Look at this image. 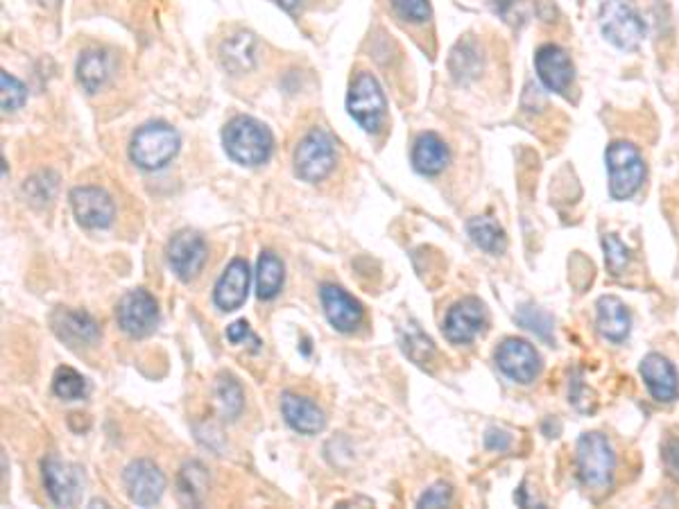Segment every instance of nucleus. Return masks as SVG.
I'll use <instances>...</instances> for the list:
<instances>
[{"instance_id": "5", "label": "nucleus", "mask_w": 679, "mask_h": 509, "mask_svg": "<svg viewBox=\"0 0 679 509\" xmlns=\"http://www.w3.org/2000/svg\"><path fill=\"white\" fill-rule=\"evenodd\" d=\"M179 134L166 123H148L132 136L130 157L143 170H161L175 159Z\"/></svg>"}, {"instance_id": "39", "label": "nucleus", "mask_w": 679, "mask_h": 509, "mask_svg": "<svg viewBox=\"0 0 679 509\" xmlns=\"http://www.w3.org/2000/svg\"><path fill=\"white\" fill-rule=\"evenodd\" d=\"M664 462L670 476H675L679 480V439H670L664 446Z\"/></svg>"}, {"instance_id": "32", "label": "nucleus", "mask_w": 679, "mask_h": 509, "mask_svg": "<svg viewBox=\"0 0 679 509\" xmlns=\"http://www.w3.org/2000/svg\"><path fill=\"white\" fill-rule=\"evenodd\" d=\"M451 59H460V66H451L453 75L458 77L460 82L467 80V77H474L480 71V64H483L474 43H460V46L453 50Z\"/></svg>"}, {"instance_id": "19", "label": "nucleus", "mask_w": 679, "mask_h": 509, "mask_svg": "<svg viewBox=\"0 0 679 509\" xmlns=\"http://www.w3.org/2000/svg\"><path fill=\"white\" fill-rule=\"evenodd\" d=\"M53 329L71 347H93L100 338L98 324L93 322L91 315L80 313V310L59 308L53 315Z\"/></svg>"}, {"instance_id": "22", "label": "nucleus", "mask_w": 679, "mask_h": 509, "mask_svg": "<svg viewBox=\"0 0 679 509\" xmlns=\"http://www.w3.org/2000/svg\"><path fill=\"white\" fill-rule=\"evenodd\" d=\"M451 152L446 148V143L440 136L433 132L421 134L415 141V148H412V166L421 175H440V172L449 166Z\"/></svg>"}, {"instance_id": "37", "label": "nucleus", "mask_w": 679, "mask_h": 509, "mask_svg": "<svg viewBox=\"0 0 679 509\" xmlns=\"http://www.w3.org/2000/svg\"><path fill=\"white\" fill-rule=\"evenodd\" d=\"M227 340L234 342V344H243L245 340H249V342H254L256 351H259V347H261L259 338H256V335L249 331V324L245 322V319H240V322H234V324L229 326V329H227Z\"/></svg>"}, {"instance_id": "26", "label": "nucleus", "mask_w": 679, "mask_h": 509, "mask_svg": "<svg viewBox=\"0 0 679 509\" xmlns=\"http://www.w3.org/2000/svg\"><path fill=\"white\" fill-rule=\"evenodd\" d=\"M109 77V59L100 50H87L77 59V82L84 86V91L96 93Z\"/></svg>"}, {"instance_id": "27", "label": "nucleus", "mask_w": 679, "mask_h": 509, "mask_svg": "<svg viewBox=\"0 0 679 509\" xmlns=\"http://www.w3.org/2000/svg\"><path fill=\"white\" fill-rule=\"evenodd\" d=\"M206 489H209V478H206L202 464H184L182 473H179V494H182L186 503H202Z\"/></svg>"}, {"instance_id": "29", "label": "nucleus", "mask_w": 679, "mask_h": 509, "mask_svg": "<svg viewBox=\"0 0 679 509\" xmlns=\"http://www.w3.org/2000/svg\"><path fill=\"white\" fill-rule=\"evenodd\" d=\"M517 322L537 335V338L550 342L553 340V317L539 306H521L517 313Z\"/></svg>"}, {"instance_id": "11", "label": "nucleus", "mask_w": 679, "mask_h": 509, "mask_svg": "<svg viewBox=\"0 0 679 509\" xmlns=\"http://www.w3.org/2000/svg\"><path fill=\"white\" fill-rule=\"evenodd\" d=\"M496 365L510 381L528 385L535 381L541 372V358L537 349L526 340L507 338L496 349Z\"/></svg>"}, {"instance_id": "7", "label": "nucleus", "mask_w": 679, "mask_h": 509, "mask_svg": "<svg viewBox=\"0 0 679 509\" xmlns=\"http://www.w3.org/2000/svg\"><path fill=\"white\" fill-rule=\"evenodd\" d=\"M335 166V145L322 129L308 132L295 150V172L304 181H320Z\"/></svg>"}, {"instance_id": "34", "label": "nucleus", "mask_w": 679, "mask_h": 509, "mask_svg": "<svg viewBox=\"0 0 679 509\" xmlns=\"http://www.w3.org/2000/svg\"><path fill=\"white\" fill-rule=\"evenodd\" d=\"M392 7L403 21L426 23L431 19V3L428 0H392Z\"/></svg>"}, {"instance_id": "21", "label": "nucleus", "mask_w": 679, "mask_h": 509, "mask_svg": "<svg viewBox=\"0 0 679 509\" xmlns=\"http://www.w3.org/2000/svg\"><path fill=\"white\" fill-rule=\"evenodd\" d=\"M281 412L286 417L288 426L302 435L320 433L326 424L324 412L311 399H306V396L286 392L281 399Z\"/></svg>"}, {"instance_id": "16", "label": "nucleus", "mask_w": 679, "mask_h": 509, "mask_svg": "<svg viewBox=\"0 0 679 509\" xmlns=\"http://www.w3.org/2000/svg\"><path fill=\"white\" fill-rule=\"evenodd\" d=\"M641 378L646 383L652 399L659 403H670L679 394V376L673 362L661 356V353H648L641 360Z\"/></svg>"}, {"instance_id": "31", "label": "nucleus", "mask_w": 679, "mask_h": 509, "mask_svg": "<svg viewBox=\"0 0 679 509\" xmlns=\"http://www.w3.org/2000/svg\"><path fill=\"white\" fill-rule=\"evenodd\" d=\"M25 100H28V89H25V84L16 80V77L7 71L0 73V107H3L5 114L21 109L25 105Z\"/></svg>"}, {"instance_id": "15", "label": "nucleus", "mask_w": 679, "mask_h": 509, "mask_svg": "<svg viewBox=\"0 0 679 509\" xmlns=\"http://www.w3.org/2000/svg\"><path fill=\"white\" fill-rule=\"evenodd\" d=\"M125 487L130 500L141 507H150L159 503L166 489V478L159 467L150 460H136L125 469Z\"/></svg>"}, {"instance_id": "12", "label": "nucleus", "mask_w": 679, "mask_h": 509, "mask_svg": "<svg viewBox=\"0 0 679 509\" xmlns=\"http://www.w3.org/2000/svg\"><path fill=\"white\" fill-rule=\"evenodd\" d=\"M206 256H209V247L195 231H179L168 243L170 270L182 281H191L202 272Z\"/></svg>"}, {"instance_id": "14", "label": "nucleus", "mask_w": 679, "mask_h": 509, "mask_svg": "<svg viewBox=\"0 0 679 509\" xmlns=\"http://www.w3.org/2000/svg\"><path fill=\"white\" fill-rule=\"evenodd\" d=\"M535 68L541 84H544L548 91L560 93V96H569V89L575 80V68L564 48L555 46V43L541 46L535 55Z\"/></svg>"}, {"instance_id": "30", "label": "nucleus", "mask_w": 679, "mask_h": 509, "mask_svg": "<svg viewBox=\"0 0 679 509\" xmlns=\"http://www.w3.org/2000/svg\"><path fill=\"white\" fill-rule=\"evenodd\" d=\"M245 396L240 385L231 376H222L218 381V405L225 419H236L240 410H243Z\"/></svg>"}, {"instance_id": "40", "label": "nucleus", "mask_w": 679, "mask_h": 509, "mask_svg": "<svg viewBox=\"0 0 679 509\" xmlns=\"http://www.w3.org/2000/svg\"><path fill=\"white\" fill-rule=\"evenodd\" d=\"M277 3H279L286 12H295L297 7L302 5V0H277Z\"/></svg>"}, {"instance_id": "25", "label": "nucleus", "mask_w": 679, "mask_h": 509, "mask_svg": "<svg viewBox=\"0 0 679 509\" xmlns=\"http://www.w3.org/2000/svg\"><path fill=\"white\" fill-rule=\"evenodd\" d=\"M283 286V263L277 254L263 252L256 265V295L259 299H274L281 292Z\"/></svg>"}, {"instance_id": "2", "label": "nucleus", "mask_w": 679, "mask_h": 509, "mask_svg": "<svg viewBox=\"0 0 679 509\" xmlns=\"http://www.w3.org/2000/svg\"><path fill=\"white\" fill-rule=\"evenodd\" d=\"M578 476L584 487L603 491L612 485L616 473L614 446L603 433H584L575 448Z\"/></svg>"}, {"instance_id": "8", "label": "nucleus", "mask_w": 679, "mask_h": 509, "mask_svg": "<svg viewBox=\"0 0 679 509\" xmlns=\"http://www.w3.org/2000/svg\"><path fill=\"white\" fill-rule=\"evenodd\" d=\"M118 326L132 338H145L159 324L157 301L145 290H130L116 306Z\"/></svg>"}, {"instance_id": "38", "label": "nucleus", "mask_w": 679, "mask_h": 509, "mask_svg": "<svg viewBox=\"0 0 679 509\" xmlns=\"http://www.w3.org/2000/svg\"><path fill=\"white\" fill-rule=\"evenodd\" d=\"M485 446L489 448V451L501 453V451H507V448L512 446V437L503 433V430L492 428V430H487V435H485Z\"/></svg>"}, {"instance_id": "13", "label": "nucleus", "mask_w": 679, "mask_h": 509, "mask_svg": "<svg viewBox=\"0 0 679 509\" xmlns=\"http://www.w3.org/2000/svg\"><path fill=\"white\" fill-rule=\"evenodd\" d=\"M71 206L84 229H107L114 222V200L96 186H77L71 191Z\"/></svg>"}, {"instance_id": "1", "label": "nucleus", "mask_w": 679, "mask_h": 509, "mask_svg": "<svg viewBox=\"0 0 679 509\" xmlns=\"http://www.w3.org/2000/svg\"><path fill=\"white\" fill-rule=\"evenodd\" d=\"M222 145H225L229 157L240 166L256 168L270 159L274 141L270 129L256 118L236 116L229 120L225 132H222Z\"/></svg>"}, {"instance_id": "35", "label": "nucleus", "mask_w": 679, "mask_h": 509, "mask_svg": "<svg viewBox=\"0 0 679 509\" xmlns=\"http://www.w3.org/2000/svg\"><path fill=\"white\" fill-rule=\"evenodd\" d=\"M403 351H406L417 365H424V362H428V358L435 353L433 342L428 340L426 335H421L417 329H412V335H408V340H403Z\"/></svg>"}, {"instance_id": "3", "label": "nucleus", "mask_w": 679, "mask_h": 509, "mask_svg": "<svg viewBox=\"0 0 679 509\" xmlns=\"http://www.w3.org/2000/svg\"><path fill=\"white\" fill-rule=\"evenodd\" d=\"M609 172V195L618 202H625L639 193L646 179V163L636 145L627 141H616L605 152Z\"/></svg>"}, {"instance_id": "17", "label": "nucleus", "mask_w": 679, "mask_h": 509, "mask_svg": "<svg viewBox=\"0 0 679 509\" xmlns=\"http://www.w3.org/2000/svg\"><path fill=\"white\" fill-rule=\"evenodd\" d=\"M320 299L326 319H329V324L335 331L351 333L358 329L360 322H363V306H360L354 297L347 295L342 288L326 283L320 290Z\"/></svg>"}, {"instance_id": "36", "label": "nucleus", "mask_w": 679, "mask_h": 509, "mask_svg": "<svg viewBox=\"0 0 679 509\" xmlns=\"http://www.w3.org/2000/svg\"><path fill=\"white\" fill-rule=\"evenodd\" d=\"M451 503V487L444 485V482H437L435 487L426 491L424 496L419 498V507H446Z\"/></svg>"}, {"instance_id": "9", "label": "nucleus", "mask_w": 679, "mask_h": 509, "mask_svg": "<svg viewBox=\"0 0 679 509\" xmlns=\"http://www.w3.org/2000/svg\"><path fill=\"white\" fill-rule=\"evenodd\" d=\"M44 482L55 505L75 507L82 503L84 473L80 467H75V464L59 460V457H46Z\"/></svg>"}, {"instance_id": "33", "label": "nucleus", "mask_w": 679, "mask_h": 509, "mask_svg": "<svg viewBox=\"0 0 679 509\" xmlns=\"http://www.w3.org/2000/svg\"><path fill=\"white\" fill-rule=\"evenodd\" d=\"M603 249H605V263H607V270L612 272L614 276L623 274L625 267L630 265L632 261V254L630 249H627L621 240H618L614 234H607L603 238Z\"/></svg>"}, {"instance_id": "23", "label": "nucleus", "mask_w": 679, "mask_h": 509, "mask_svg": "<svg viewBox=\"0 0 679 509\" xmlns=\"http://www.w3.org/2000/svg\"><path fill=\"white\" fill-rule=\"evenodd\" d=\"M222 66L234 75L245 73L256 64V39L249 32H238L220 46Z\"/></svg>"}, {"instance_id": "4", "label": "nucleus", "mask_w": 679, "mask_h": 509, "mask_svg": "<svg viewBox=\"0 0 679 509\" xmlns=\"http://www.w3.org/2000/svg\"><path fill=\"white\" fill-rule=\"evenodd\" d=\"M600 30L614 48L632 53L646 37V23L630 0H607L600 7Z\"/></svg>"}, {"instance_id": "24", "label": "nucleus", "mask_w": 679, "mask_h": 509, "mask_svg": "<svg viewBox=\"0 0 679 509\" xmlns=\"http://www.w3.org/2000/svg\"><path fill=\"white\" fill-rule=\"evenodd\" d=\"M467 231L471 240H474L476 247L483 249L487 254H503L507 247V236L494 218L489 215H478V218H471L467 222Z\"/></svg>"}, {"instance_id": "10", "label": "nucleus", "mask_w": 679, "mask_h": 509, "mask_svg": "<svg viewBox=\"0 0 679 509\" xmlns=\"http://www.w3.org/2000/svg\"><path fill=\"white\" fill-rule=\"evenodd\" d=\"M487 326V310L476 297H464L449 308L444 319V335L451 344H471Z\"/></svg>"}, {"instance_id": "20", "label": "nucleus", "mask_w": 679, "mask_h": 509, "mask_svg": "<svg viewBox=\"0 0 679 509\" xmlns=\"http://www.w3.org/2000/svg\"><path fill=\"white\" fill-rule=\"evenodd\" d=\"M596 324L605 340L621 344L632 331V315L621 299L614 295H605L596 304Z\"/></svg>"}, {"instance_id": "18", "label": "nucleus", "mask_w": 679, "mask_h": 509, "mask_svg": "<svg viewBox=\"0 0 679 509\" xmlns=\"http://www.w3.org/2000/svg\"><path fill=\"white\" fill-rule=\"evenodd\" d=\"M249 267L243 258H236L227 265V270L222 272V276L216 283V290H213V301L220 310H238L245 304L247 292H249Z\"/></svg>"}, {"instance_id": "28", "label": "nucleus", "mask_w": 679, "mask_h": 509, "mask_svg": "<svg viewBox=\"0 0 679 509\" xmlns=\"http://www.w3.org/2000/svg\"><path fill=\"white\" fill-rule=\"evenodd\" d=\"M53 390L64 401H77L87 394V378L71 367H59L53 378Z\"/></svg>"}, {"instance_id": "6", "label": "nucleus", "mask_w": 679, "mask_h": 509, "mask_svg": "<svg viewBox=\"0 0 679 509\" xmlns=\"http://www.w3.org/2000/svg\"><path fill=\"white\" fill-rule=\"evenodd\" d=\"M347 109L351 118H354L365 132H378V127L383 125L388 102H385L381 84L376 82V77L372 73H360L354 84H351L347 96Z\"/></svg>"}]
</instances>
